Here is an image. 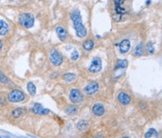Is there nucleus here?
Segmentation results:
<instances>
[{
    "mask_svg": "<svg viewBox=\"0 0 162 138\" xmlns=\"http://www.w3.org/2000/svg\"><path fill=\"white\" fill-rule=\"evenodd\" d=\"M71 20L73 21V26L76 32V35L79 37H84L87 34L85 26L82 22V16L79 10H74L70 15Z\"/></svg>",
    "mask_w": 162,
    "mask_h": 138,
    "instance_id": "nucleus-1",
    "label": "nucleus"
},
{
    "mask_svg": "<svg viewBox=\"0 0 162 138\" xmlns=\"http://www.w3.org/2000/svg\"><path fill=\"white\" fill-rule=\"evenodd\" d=\"M77 128H78L79 130H81V131L85 130V129L89 128V123H87L86 121H84V120H81V121H80L79 123H77Z\"/></svg>",
    "mask_w": 162,
    "mask_h": 138,
    "instance_id": "nucleus-21",
    "label": "nucleus"
},
{
    "mask_svg": "<svg viewBox=\"0 0 162 138\" xmlns=\"http://www.w3.org/2000/svg\"><path fill=\"white\" fill-rule=\"evenodd\" d=\"M127 65H128V63H127V60L126 59H119L118 60V63H117L116 68H115V70H121V69H125V68H127Z\"/></svg>",
    "mask_w": 162,
    "mask_h": 138,
    "instance_id": "nucleus-15",
    "label": "nucleus"
},
{
    "mask_svg": "<svg viewBox=\"0 0 162 138\" xmlns=\"http://www.w3.org/2000/svg\"><path fill=\"white\" fill-rule=\"evenodd\" d=\"M49 59L50 62L52 63L53 65L54 66H59L62 64V63L63 61V58L61 55V54L58 52L56 50H52L49 54Z\"/></svg>",
    "mask_w": 162,
    "mask_h": 138,
    "instance_id": "nucleus-4",
    "label": "nucleus"
},
{
    "mask_svg": "<svg viewBox=\"0 0 162 138\" xmlns=\"http://www.w3.org/2000/svg\"><path fill=\"white\" fill-rule=\"evenodd\" d=\"M118 100L119 101L120 103L122 105H128L130 102H131V98L130 96L126 93L124 92H121L118 93Z\"/></svg>",
    "mask_w": 162,
    "mask_h": 138,
    "instance_id": "nucleus-9",
    "label": "nucleus"
},
{
    "mask_svg": "<svg viewBox=\"0 0 162 138\" xmlns=\"http://www.w3.org/2000/svg\"><path fill=\"white\" fill-rule=\"evenodd\" d=\"M22 112H23V111H22L21 108H16V109H15V110H13L12 115V116L14 117V118H19V117L22 115Z\"/></svg>",
    "mask_w": 162,
    "mask_h": 138,
    "instance_id": "nucleus-22",
    "label": "nucleus"
},
{
    "mask_svg": "<svg viewBox=\"0 0 162 138\" xmlns=\"http://www.w3.org/2000/svg\"><path fill=\"white\" fill-rule=\"evenodd\" d=\"M147 50L148 53L150 55H153L154 51H155V48H154V45L152 42H149L147 44Z\"/></svg>",
    "mask_w": 162,
    "mask_h": 138,
    "instance_id": "nucleus-23",
    "label": "nucleus"
},
{
    "mask_svg": "<svg viewBox=\"0 0 162 138\" xmlns=\"http://www.w3.org/2000/svg\"><path fill=\"white\" fill-rule=\"evenodd\" d=\"M0 81L3 83H7L8 82V79L7 78L3 73H1L0 72Z\"/></svg>",
    "mask_w": 162,
    "mask_h": 138,
    "instance_id": "nucleus-26",
    "label": "nucleus"
},
{
    "mask_svg": "<svg viewBox=\"0 0 162 138\" xmlns=\"http://www.w3.org/2000/svg\"><path fill=\"white\" fill-rule=\"evenodd\" d=\"M19 23L26 28H30L34 25L33 15L29 13H22L19 15Z\"/></svg>",
    "mask_w": 162,
    "mask_h": 138,
    "instance_id": "nucleus-2",
    "label": "nucleus"
},
{
    "mask_svg": "<svg viewBox=\"0 0 162 138\" xmlns=\"http://www.w3.org/2000/svg\"><path fill=\"white\" fill-rule=\"evenodd\" d=\"M99 89V85L97 82L89 83L88 85L85 86L84 88V92L88 95H92L97 92Z\"/></svg>",
    "mask_w": 162,
    "mask_h": 138,
    "instance_id": "nucleus-8",
    "label": "nucleus"
},
{
    "mask_svg": "<svg viewBox=\"0 0 162 138\" xmlns=\"http://www.w3.org/2000/svg\"><path fill=\"white\" fill-rule=\"evenodd\" d=\"M92 113L94 114L96 116H101L105 113L104 106L101 103H97L92 107Z\"/></svg>",
    "mask_w": 162,
    "mask_h": 138,
    "instance_id": "nucleus-10",
    "label": "nucleus"
},
{
    "mask_svg": "<svg viewBox=\"0 0 162 138\" xmlns=\"http://www.w3.org/2000/svg\"><path fill=\"white\" fill-rule=\"evenodd\" d=\"M84 49L86 50H91L93 48L94 46V42L91 39H89V40H86L84 42Z\"/></svg>",
    "mask_w": 162,
    "mask_h": 138,
    "instance_id": "nucleus-17",
    "label": "nucleus"
},
{
    "mask_svg": "<svg viewBox=\"0 0 162 138\" xmlns=\"http://www.w3.org/2000/svg\"><path fill=\"white\" fill-rule=\"evenodd\" d=\"M27 89L28 91V93H30L31 95H35V94H36L37 89H36V86L34 85V84L33 82L28 83Z\"/></svg>",
    "mask_w": 162,
    "mask_h": 138,
    "instance_id": "nucleus-19",
    "label": "nucleus"
},
{
    "mask_svg": "<svg viewBox=\"0 0 162 138\" xmlns=\"http://www.w3.org/2000/svg\"><path fill=\"white\" fill-rule=\"evenodd\" d=\"M144 44H143V42H139L137 46H135V49L133 50V55L136 56V57L141 56V55L144 54Z\"/></svg>",
    "mask_w": 162,
    "mask_h": 138,
    "instance_id": "nucleus-13",
    "label": "nucleus"
},
{
    "mask_svg": "<svg viewBox=\"0 0 162 138\" xmlns=\"http://www.w3.org/2000/svg\"><path fill=\"white\" fill-rule=\"evenodd\" d=\"M66 114L68 115H76L78 111V109L76 106H69L66 109Z\"/></svg>",
    "mask_w": 162,
    "mask_h": 138,
    "instance_id": "nucleus-18",
    "label": "nucleus"
},
{
    "mask_svg": "<svg viewBox=\"0 0 162 138\" xmlns=\"http://www.w3.org/2000/svg\"><path fill=\"white\" fill-rule=\"evenodd\" d=\"M157 135V132L154 130V129H149V131L145 134V138H150L151 137H153V135Z\"/></svg>",
    "mask_w": 162,
    "mask_h": 138,
    "instance_id": "nucleus-25",
    "label": "nucleus"
},
{
    "mask_svg": "<svg viewBox=\"0 0 162 138\" xmlns=\"http://www.w3.org/2000/svg\"><path fill=\"white\" fill-rule=\"evenodd\" d=\"M55 30H56V34L58 35V38L62 42H64L67 39V37H68V32H67V30L65 29L64 28L59 26V27L56 28Z\"/></svg>",
    "mask_w": 162,
    "mask_h": 138,
    "instance_id": "nucleus-11",
    "label": "nucleus"
},
{
    "mask_svg": "<svg viewBox=\"0 0 162 138\" xmlns=\"http://www.w3.org/2000/svg\"><path fill=\"white\" fill-rule=\"evenodd\" d=\"M131 47V42L130 41L127 39H124L122 40L119 44V50L122 54H125V53L128 52V50H130Z\"/></svg>",
    "mask_w": 162,
    "mask_h": 138,
    "instance_id": "nucleus-12",
    "label": "nucleus"
},
{
    "mask_svg": "<svg viewBox=\"0 0 162 138\" xmlns=\"http://www.w3.org/2000/svg\"><path fill=\"white\" fill-rule=\"evenodd\" d=\"M80 57V55H79V52H78V50H74L72 53H71V55H70V58L73 60V61H76L77 60L78 58Z\"/></svg>",
    "mask_w": 162,
    "mask_h": 138,
    "instance_id": "nucleus-24",
    "label": "nucleus"
},
{
    "mask_svg": "<svg viewBox=\"0 0 162 138\" xmlns=\"http://www.w3.org/2000/svg\"><path fill=\"white\" fill-rule=\"evenodd\" d=\"M2 47H3V42H2V41L0 40V50L2 49Z\"/></svg>",
    "mask_w": 162,
    "mask_h": 138,
    "instance_id": "nucleus-27",
    "label": "nucleus"
},
{
    "mask_svg": "<svg viewBox=\"0 0 162 138\" xmlns=\"http://www.w3.org/2000/svg\"><path fill=\"white\" fill-rule=\"evenodd\" d=\"M101 68H102V63H101V58L97 57L92 59V63L89 66V70L92 73H97L101 70Z\"/></svg>",
    "mask_w": 162,
    "mask_h": 138,
    "instance_id": "nucleus-6",
    "label": "nucleus"
},
{
    "mask_svg": "<svg viewBox=\"0 0 162 138\" xmlns=\"http://www.w3.org/2000/svg\"><path fill=\"white\" fill-rule=\"evenodd\" d=\"M126 0H114V11L117 15L122 16L126 13V8L125 7Z\"/></svg>",
    "mask_w": 162,
    "mask_h": 138,
    "instance_id": "nucleus-5",
    "label": "nucleus"
},
{
    "mask_svg": "<svg viewBox=\"0 0 162 138\" xmlns=\"http://www.w3.org/2000/svg\"><path fill=\"white\" fill-rule=\"evenodd\" d=\"M123 138H130V137H124Z\"/></svg>",
    "mask_w": 162,
    "mask_h": 138,
    "instance_id": "nucleus-28",
    "label": "nucleus"
},
{
    "mask_svg": "<svg viewBox=\"0 0 162 138\" xmlns=\"http://www.w3.org/2000/svg\"><path fill=\"white\" fill-rule=\"evenodd\" d=\"M24 99L25 93L19 89H13L8 93V100L12 102H20Z\"/></svg>",
    "mask_w": 162,
    "mask_h": 138,
    "instance_id": "nucleus-3",
    "label": "nucleus"
},
{
    "mask_svg": "<svg viewBox=\"0 0 162 138\" xmlns=\"http://www.w3.org/2000/svg\"><path fill=\"white\" fill-rule=\"evenodd\" d=\"M43 109H44V108H43V107L40 104V103H36V104H34V106L33 107V109H32V110H33V111L34 113L41 115V112H42Z\"/></svg>",
    "mask_w": 162,
    "mask_h": 138,
    "instance_id": "nucleus-20",
    "label": "nucleus"
},
{
    "mask_svg": "<svg viewBox=\"0 0 162 138\" xmlns=\"http://www.w3.org/2000/svg\"><path fill=\"white\" fill-rule=\"evenodd\" d=\"M76 74L71 73V72H68L62 75V79L66 81V82H72L76 80Z\"/></svg>",
    "mask_w": 162,
    "mask_h": 138,
    "instance_id": "nucleus-16",
    "label": "nucleus"
},
{
    "mask_svg": "<svg viewBox=\"0 0 162 138\" xmlns=\"http://www.w3.org/2000/svg\"><path fill=\"white\" fill-rule=\"evenodd\" d=\"M9 30L8 24L3 20H0V35H5Z\"/></svg>",
    "mask_w": 162,
    "mask_h": 138,
    "instance_id": "nucleus-14",
    "label": "nucleus"
},
{
    "mask_svg": "<svg viewBox=\"0 0 162 138\" xmlns=\"http://www.w3.org/2000/svg\"><path fill=\"white\" fill-rule=\"evenodd\" d=\"M83 98H84V96L79 89H73L70 90V99L73 103H76V104L80 103L83 101Z\"/></svg>",
    "mask_w": 162,
    "mask_h": 138,
    "instance_id": "nucleus-7",
    "label": "nucleus"
}]
</instances>
